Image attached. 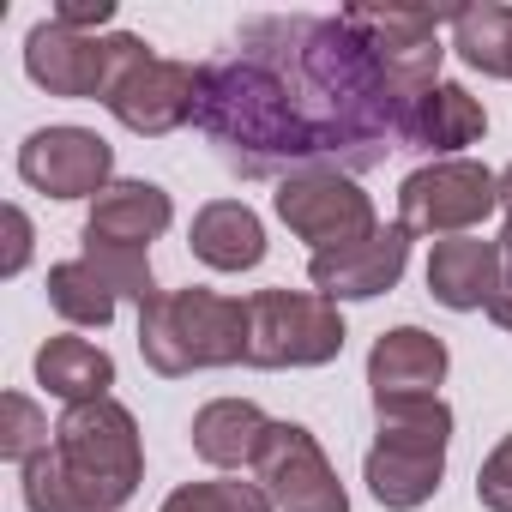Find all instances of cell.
Listing matches in <instances>:
<instances>
[{
  "label": "cell",
  "mask_w": 512,
  "mask_h": 512,
  "mask_svg": "<svg viewBox=\"0 0 512 512\" xmlns=\"http://www.w3.org/2000/svg\"><path fill=\"white\" fill-rule=\"evenodd\" d=\"M404 115L410 103L344 13H272L247 19L235 49L199 67L193 127L241 181H284L314 163L344 175L386 163L404 145Z\"/></svg>",
  "instance_id": "obj_1"
},
{
  "label": "cell",
  "mask_w": 512,
  "mask_h": 512,
  "mask_svg": "<svg viewBox=\"0 0 512 512\" xmlns=\"http://www.w3.org/2000/svg\"><path fill=\"white\" fill-rule=\"evenodd\" d=\"M139 476H145L139 422L115 398L73 404L55 422V446L19 470L31 512H121L139 494Z\"/></svg>",
  "instance_id": "obj_2"
},
{
  "label": "cell",
  "mask_w": 512,
  "mask_h": 512,
  "mask_svg": "<svg viewBox=\"0 0 512 512\" xmlns=\"http://www.w3.org/2000/svg\"><path fill=\"white\" fill-rule=\"evenodd\" d=\"M139 356L163 380H181L199 368H235L247 362V302L217 296L205 284L157 290L139 308Z\"/></svg>",
  "instance_id": "obj_3"
},
{
  "label": "cell",
  "mask_w": 512,
  "mask_h": 512,
  "mask_svg": "<svg viewBox=\"0 0 512 512\" xmlns=\"http://www.w3.org/2000/svg\"><path fill=\"white\" fill-rule=\"evenodd\" d=\"M452 446V404L446 398H392L374 404V446L362 458V482L386 512H416L440 494Z\"/></svg>",
  "instance_id": "obj_4"
},
{
  "label": "cell",
  "mask_w": 512,
  "mask_h": 512,
  "mask_svg": "<svg viewBox=\"0 0 512 512\" xmlns=\"http://www.w3.org/2000/svg\"><path fill=\"white\" fill-rule=\"evenodd\" d=\"M103 109H109L127 133L163 139V133H175V127H187V121L199 115V67L163 61V55H151L145 37L115 31V61H109Z\"/></svg>",
  "instance_id": "obj_5"
},
{
  "label": "cell",
  "mask_w": 512,
  "mask_h": 512,
  "mask_svg": "<svg viewBox=\"0 0 512 512\" xmlns=\"http://www.w3.org/2000/svg\"><path fill=\"white\" fill-rule=\"evenodd\" d=\"M344 314L320 290L247 296V368H326L344 356Z\"/></svg>",
  "instance_id": "obj_6"
},
{
  "label": "cell",
  "mask_w": 512,
  "mask_h": 512,
  "mask_svg": "<svg viewBox=\"0 0 512 512\" xmlns=\"http://www.w3.org/2000/svg\"><path fill=\"white\" fill-rule=\"evenodd\" d=\"M488 211H500V175L476 157H434L398 187V223L410 235H470Z\"/></svg>",
  "instance_id": "obj_7"
},
{
  "label": "cell",
  "mask_w": 512,
  "mask_h": 512,
  "mask_svg": "<svg viewBox=\"0 0 512 512\" xmlns=\"http://www.w3.org/2000/svg\"><path fill=\"white\" fill-rule=\"evenodd\" d=\"M272 211L290 223V235H302L314 253H338L362 235L380 229L374 217V199L356 187V175L332 169V163H314V169H296L278 181L272 193Z\"/></svg>",
  "instance_id": "obj_8"
},
{
  "label": "cell",
  "mask_w": 512,
  "mask_h": 512,
  "mask_svg": "<svg viewBox=\"0 0 512 512\" xmlns=\"http://www.w3.org/2000/svg\"><path fill=\"white\" fill-rule=\"evenodd\" d=\"M344 25L368 43V55L380 61V73L392 79V91L404 103L428 97L440 85V25H452V13H416V7H344Z\"/></svg>",
  "instance_id": "obj_9"
},
{
  "label": "cell",
  "mask_w": 512,
  "mask_h": 512,
  "mask_svg": "<svg viewBox=\"0 0 512 512\" xmlns=\"http://www.w3.org/2000/svg\"><path fill=\"white\" fill-rule=\"evenodd\" d=\"M253 476H260V488L284 512H350V494H344L332 458L320 452V440L302 422H272Z\"/></svg>",
  "instance_id": "obj_10"
},
{
  "label": "cell",
  "mask_w": 512,
  "mask_h": 512,
  "mask_svg": "<svg viewBox=\"0 0 512 512\" xmlns=\"http://www.w3.org/2000/svg\"><path fill=\"white\" fill-rule=\"evenodd\" d=\"M115 175V145L91 127H37L19 145V181L49 199H97Z\"/></svg>",
  "instance_id": "obj_11"
},
{
  "label": "cell",
  "mask_w": 512,
  "mask_h": 512,
  "mask_svg": "<svg viewBox=\"0 0 512 512\" xmlns=\"http://www.w3.org/2000/svg\"><path fill=\"white\" fill-rule=\"evenodd\" d=\"M410 229L404 223H380L374 235L338 247V253H314L308 260V284L326 302H374L386 290H398L404 266H410Z\"/></svg>",
  "instance_id": "obj_12"
},
{
  "label": "cell",
  "mask_w": 512,
  "mask_h": 512,
  "mask_svg": "<svg viewBox=\"0 0 512 512\" xmlns=\"http://www.w3.org/2000/svg\"><path fill=\"white\" fill-rule=\"evenodd\" d=\"M109 61H115V37H85V31L55 25V19L25 37V73L49 97H91V103H103Z\"/></svg>",
  "instance_id": "obj_13"
},
{
  "label": "cell",
  "mask_w": 512,
  "mask_h": 512,
  "mask_svg": "<svg viewBox=\"0 0 512 512\" xmlns=\"http://www.w3.org/2000/svg\"><path fill=\"white\" fill-rule=\"evenodd\" d=\"M428 296L452 314L494 308L506 296V266H500V241L482 235H446L428 253Z\"/></svg>",
  "instance_id": "obj_14"
},
{
  "label": "cell",
  "mask_w": 512,
  "mask_h": 512,
  "mask_svg": "<svg viewBox=\"0 0 512 512\" xmlns=\"http://www.w3.org/2000/svg\"><path fill=\"white\" fill-rule=\"evenodd\" d=\"M446 368H452V356H446V344L434 332L392 326L368 350V392H374V404H392V398H440Z\"/></svg>",
  "instance_id": "obj_15"
},
{
  "label": "cell",
  "mask_w": 512,
  "mask_h": 512,
  "mask_svg": "<svg viewBox=\"0 0 512 512\" xmlns=\"http://www.w3.org/2000/svg\"><path fill=\"white\" fill-rule=\"evenodd\" d=\"M175 223V205L157 181H109L97 199H91V217H85V241L91 247H133V253H151V241Z\"/></svg>",
  "instance_id": "obj_16"
},
{
  "label": "cell",
  "mask_w": 512,
  "mask_h": 512,
  "mask_svg": "<svg viewBox=\"0 0 512 512\" xmlns=\"http://www.w3.org/2000/svg\"><path fill=\"white\" fill-rule=\"evenodd\" d=\"M193 452L217 470H253L266 452V434H272V416L253 404V398H211L199 404L193 416Z\"/></svg>",
  "instance_id": "obj_17"
},
{
  "label": "cell",
  "mask_w": 512,
  "mask_h": 512,
  "mask_svg": "<svg viewBox=\"0 0 512 512\" xmlns=\"http://www.w3.org/2000/svg\"><path fill=\"white\" fill-rule=\"evenodd\" d=\"M187 247L211 272H253L266 260V223L253 205L241 199H211L193 211V229H187Z\"/></svg>",
  "instance_id": "obj_18"
},
{
  "label": "cell",
  "mask_w": 512,
  "mask_h": 512,
  "mask_svg": "<svg viewBox=\"0 0 512 512\" xmlns=\"http://www.w3.org/2000/svg\"><path fill=\"white\" fill-rule=\"evenodd\" d=\"M488 133V109L464 91V85H452V79H440L428 97H416L410 103V115H404V145L410 151H434V157H458L464 145H476Z\"/></svg>",
  "instance_id": "obj_19"
},
{
  "label": "cell",
  "mask_w": 512,
  "mask_h": 512,
  "mask_svg": "<svg viewBox=\"0 0 512 512\" xmlns=\"http://www.w3.org/2000/svg\"><path fill=\"white\" fill-rule=\"evenodd\" d=\"M37 386H49V398H61L67 410L73 404H97L115 386V356L103 344H91V338L61 332V338H49L37 350Z\"/></svg>",
  "instance_id": "obj_20"
},
{
  "label": "cell",
  "mask_w": 512,
  "mask_h": 512,
  "mask_svg": "<svg viewBox=\"0 0 512 512\" xmlns=\"http://www.w3.org/2000/svg\"><path fill=\"white\" fill-rule=\"evenodd\" d=\"M452 49L464 55V67H476L482 79H506V55H512V7H458L452 13Z\"/></svg>",
  "instance_id": "obj_21"
},
{
  "label": "cell",
  "mask_w": 512,
  "mask_h": 512,
  "mask_svg": "<svg viewBox=\"0 0 512 512\" xmlns=\"http://www.w3.org/2000/svg\"><path fill=\"white\" fill-rule=\"evenodd\" d=\"M49 308L61 314V320H73V326H109L115 320V308H121V296L97 278V266L85 260H61V266H49Z\"/></svg>",
  "instance_id": "obj_22"
},
{
  "label": "cell",
  "mask_w": 512,
  "mask_h": 512,
  "mask_svg": "<svg viewBox=\"0 0 512 512\" xmlns=\"http://www.w3.org/2000/svg\"><path fill=\"white\" fill-rule=\"evenodd\" d=\"M157 512H278V506H272V494L260 482L211 476V482H181Z\"/></svg>",
  "instance_id": "obj_23"
},
{
  "label": "cell",
  "mask_w": 512,
  "mask_h": 512,
  "mask_svg": "<svg viewBox=\"0 0 512 512\" xmlns=\"http://www.w3.org/2000/svg\"><path fill=\"white\" fill-rule=\"evenodd\" d=\"M55 446V428H49V416L37 410V398H25V392H7L0 398V458H13L19 470L37 458V452H49Z\"/></svg>",
  "instance_id": "obj_24"
},
{
  "label": "cell",
  "mask_w": 512,
  "mask_h": 512,
  "mask_svg": "<svg viewBox=\"0 0 512 512\" xmlns=\"http://www.w3.org/2000/svg\"><path fill=\"white\" fill-rule=\"evenodd\" d=\"M85 260L97 266V278L121 296V302H151L157 296V278H151V253H133V247H91L85 241Z\"/></svg>",
  "instance_id": "obj_25"
},
{
  "label": "cell",
  "mask_w": 512,
  "mask_h": 512,
  "mask_svg": "<svg viewBox=\"0 0 512 512\" xmlns=\"http://www.w3.org/2000/svg\"><path fill=\"white\" fill-rule=\"evenodd\" d=\"M476 500H482L488 512H512V434L482 458V470H476Z\"/></svg>",
  "instance_id": "obj_26"
},
{
  "label": "cell",
  "mask_w": 512,
  "mask_h": 512,
  "mask_svg": "<svg viewBox=\"0 0 512 512\" xmlns=\"http://www.w3.org/2000/svg\"><path fill=\"white\" fill-rule=\"evenodd\" d=\"M31 217L19 211V205H7V260H0V272H7V278H19L25 266H31Z\"/></svg>",
  "instance_id": "obj_27"
},
{
  "label": "cell",
  "mask_w": 512,
  "mask_h": 512,
  "mask_svg": "<svg viewBox=\"0 0 512 512\" xmlns=\"http://www.w3.org/2000/svg\"><path fill=\"white\" fill-rule=\"evenodd\" d=\"M115 19V0H61L55 7V25H67V31H97V25H109Z\"/></svg>",
  "instance_id": "obj_28"
},
{
  "label": "cell",
  "mask_w": 512,
  "mask_h": 512,
  "mask_svg": "<svg viewBox=\"0 0 512 512\" xmlns=\"http://www.w3.org/2000/svg\"><path fill=\"white\" fill-rule=\"evenodd\" d=\"M500 211H506V223H500V266H506V296H512V199H500Z\"/></svg>",
  "instance_id": "obj_29"
},
{
  "label": "cell",
  "mask_w": 512,
  "mask_h": 512,
  "mask_svg": "<svg viewBox=\"0 0 512 512\" xmlns=\"http://www.w3.org/2000/svg\"><path fill=\"white\" fill-rule=\"evenodd\" d=\"M488 314H494V326H506V332H512V296H500V302H494Z\"/></svg>",
  "instance_id": "obj_30"
},
{
  "label": "cell",
  "mask_w": 512,
  "mask_h": 512,
  "mask_svg": "<svg viewBox=\"0 0 512 512\" xmlns=\"http://www.w3.org/2000/svg\"><path fill=\"white\" fill-rule=\"evenodd\" d=\"M500 199H512V163L500 169Z\"/></svg>",
  "instance_id": "obj_31"
},
{
  "label": "cell",
  "mask_w": 512,
  "mask_h": 512,
  "mask_svg": "<svg viewBox=\"0 0 512 512\" xmlns=\"http://www.w3.org/2000/svg\"><path fill=\"white\" fill-rule=\"evenodd\" d=\"M506 79H512V55H506Z\"/></svg>",
  "instance_id": "obj_32"
}]
</instances>
